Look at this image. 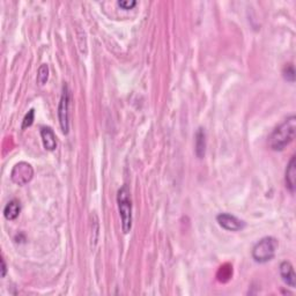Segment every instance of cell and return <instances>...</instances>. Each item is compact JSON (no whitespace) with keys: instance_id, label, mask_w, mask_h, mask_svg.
<instances>
[{"instance_id":"cell-1","label":"cell","mask_w":296,"mask_h":296,"mask_svg":"<svg viewBox=\"0 0 296 296\" xmlns=\"http://www.w3.org/2000/svg\"><path fill=\"white\" fill-rule=\"evenodd\" d=\"M296 118L295 116L288 117L272 132L269 138V146L276 152H281L292 144L295 138Z\"/></svg>"},{"instance_id":"cell-2","label":"cell","mask_w":296,"mask_h":296,"mask_svg":"<svg viewBox=\"0 0 296 296\" xmlns=\"http://www.w3.org/2000/svg\"><path fill=\"white\" fill-rule=\"evenodd\" d=\"M117 204L122 219V229L124 234H128L132 229V200L130 190L126 185H123L118 190Z\"/></svg>"},{"instance_id":"cell-3","label":"cell","mask_w":296,"mask_h":296,"mask_svg":"<svg viewBox=\"0 0 296 296\" xmlns=\"http://www.w3.org/2000/svg\"><path fill=\"white\" fill-rule=\"evenodd\" d=\"M278 249L277 238L267 236L257 242L252 248V258L256 263L264 264L274 258Z\"/></svg>"},{"instance_id":"cell-4","label":"cell","mask_w":296,"mask_h":296,"mask_svg":"<svg viewBox=\"0 0 296 296\" xmlns=\"http://www.w3.org/2000/svg\"><path fill=\"white\" fill-rule=\"evenodd\" d=\"M70 98L71 92L67 85L63 86V93L62 98H60L59 106H58V118L59 124L62 127L63 133H69L70 128V122H69V108H70Z\"/></svg>"},{"instance_id":"cell-5","label":"cell","mask_w":296,"mask_h":296,"mask_svg":"<svg viewBox=\"0 0 296 296\" xmlns=\"http://www.w3.org/2000/svg\"><path fill=\"white\" fill-rule=\"evenodd\" d=\"M34 169L29 163L19 162L13 167L10 173V180L17 185H26L33 180Z\"/></svg>"},{"instance_id":"cell-6","label":"cell","mask_w":296,"mask_h":296,"mask_svg":"<svg viewBox=\"0 0 296 296\" xmlns=\"http://www.w3.org/2000/svg\"><path fill=\"white\" fill-rule=\"evenodd\" d=\"M217 222L223 229L229 230V231H238L244 228V222L242 220L238 219L235 215H231V214L228 213H221L216 216Z\"/></svg>"},{"instance_id":"cell-7","label":"cell","mask_w":296,"mask_h":296,"mask_svg":"<svg viewBox=\"0 0 296 296\" xmlns=\"http://www.w3.org/2000/svg\"><path fill=\"white\" fill-rule=\"evenodd\" d=\"M280 276L281 279L288 287H296V276L294 272V267L290 262H283L280 264Z\"/></svg>"},{"instance_id":"cell-8","label":"cell","mask_w":296,"mask_h":296,"mask_svg":"<svg viewBox=\"0 0 296 296\" xmlns=\"http://www.w3.org/2000/svg\"><path fill=\"white\" fill-rule=\"evenodd\" d=\"M41 138L43 146L46 151H55L57 148V140H56V134L55 132L52 131L51 127L44 126L41 128Z\"/></svg>"},{"instance_id":"cell-9","label":"cell","mask_w":296,"mask_h":296,"mask_svg":"<svg viewBox=\"0 0 296 296\" xmlns=\"http://www.w3.org/2000/svg\"><path fill=\"white\" fill-rule=\"evenodd\" d=\"M285 181H286V187L288 190H290L292 194H294L295 188H296V158L295 156H293V158L291 159L290 163H288Z\"/></svg>"},{"instance_id":"cell-10","label":"cell","mask_w":296,"mask_h":296,"mask_svg":"<svg viewBox=\"0 0 296 296\" xmlns=\"http://www.w3.org/2000/svg\"><path fill=\"white\" fill-rule=\"evenodd\" d=\"M196 155L199 159H202L205 156L206 152V132L202 127H199L196 132V145H195Z\"/></svg>"},{"instance_id":"cell-11","label":"cell","mask_w":296,"mask_h":296,"mask_svg":"<svg viewBox=\"0 0 296 296\" xmlns=\"http://www.w3.org/2000/svg\"><path fill=\"white\" fill-rule=\"evenodd\" d=\"M21 212V206L20 202L13 199V200L8 201L3 208V216L6 217L8 221L15 220Z\"/></svg>"},{"instance_id":"cell-12","label":"cell","mask_w":296,"mask_h":296,"mask_svg":"<svg viewBox=\"0 0 296 296\" xmlns=\"http://www.w3.org/2000/svg\"><path fill=\"white\" fill-rule=\"evenodd\" d=\"M49 79V66L46 64H43L37 71V84L40 86H44Z\"/></svg>"},{"instance_id":"cell-13","label":"cell","mask_w":296,"mask_h":296,"mask_svg":"<svg viewBox=\"0 0 296 296\" xmlns=\"http://www.w3.org/2000/svg\"><path fill=\"white\" fill-rule=\"evenodd\" d=\"M284 78L287 81H290V83H294V80H295V70H294V66L292 65V64L287 65L284 69Z\"/></svg>"},{"instance_id":"cell-14","label":"cell","mask_w":296,"mask_h":296,"mask_svg":"<svg viewBox=\"0 0 296 296\" xmlns=\"http://www.w3.org/2000/svg\"><path fill=\"white\" fill-rule=\"evenodd\" d=\"M34 118H35V110L30 109L29 111H28L27 115L24 116V118H23V122H22V128H23V130H24V128H27V127L33 125Z\"/></svg>"},{"instance_id":"cell-15","label":"cell","mask_w":296,"mask_h":296,"mask_svg":"<svg viewBox=\"0 0 296 296\" xmlns=\"http://www.w3.org/2000/svg\"><path fill=\"white\" fill-rule=\"evenodd\" d=\"M117 5L124 10H128V9H132L135 5H137V1H134V0H119V1L117 2Z\"/></svg>"},{"instance_id":"cell-16","label":"cell","mask_w":296,"mask_h":296,"mask_svg":"<svg viewBox=\"0 0 296 296\" xmlns=\"http://www.w3.org/2000/svg\"><path fill=\"white\" fill-rule=\"evenodd\" d=\"M1 271H2L1 277L3 278L6 276V264H5V260H3V259H1Z\"/></svg>"}]
</instances>
